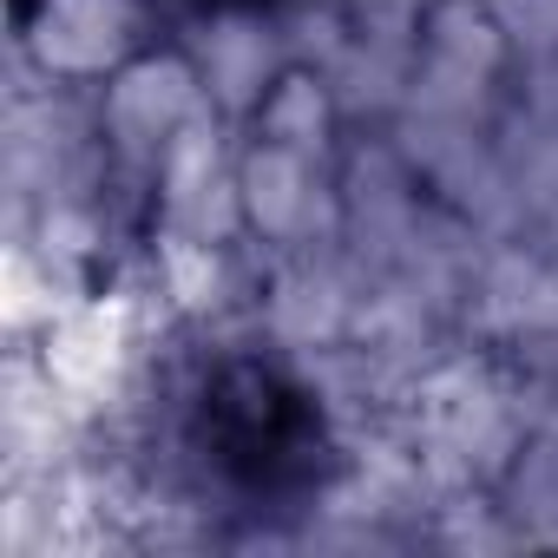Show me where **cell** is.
<instances>
[{
  "label": "cell",
  "mask_w": 558,
  "mask_h": 558,
  "mask_svg": "<svg viewBox=\"0 0 558 558\" xmlns=\"http://www.w3.org/2000/svg\"><path fill=\"white\" fill-rule=\"evenodd\" d=\"M204 421H210L217 466L236 473L243 486H290L310 473L316 414L303 408L296 388H283L263 368H230L204 395Z\"/></svg>",
  "instance_id": "obj_1"
}]
</instances>
